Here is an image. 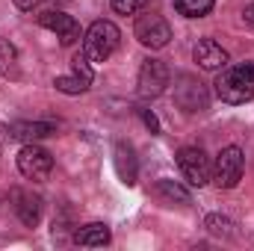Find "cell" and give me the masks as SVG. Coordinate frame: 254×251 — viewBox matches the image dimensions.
I'll return each instance as SVG.
<instances>
[{"mask_svg": "<svg viewBox=\"0 0 254 251\" xmlns=\"http://www.w3.org/2000/svg\"><path fill=\"white\" fill-rule=\"evenodd\" d=\"M216 95L225 104H246L254 98V63L225 65L216 77Z\"/></svg>", "mask_w": 254, "mask_h": 251, "instance_id": "cell-1", "label": "cell"}, {"mask_svg": "<svg viewBox=\"0 0 254 251\" xmlns=\"http://www.w3.org/2000/svg\"><path fill=\"white\" fill-rule=\"evenodd\" d=\"M119 42H122V33L113 21H95L83 36V54L92 63H107L119 51Z\"/></svg>", "mask_w": 254, "mask_h": 251, "instance_id": "cell-2", "label": "cell"}, {"mask_svg": "<svg viewBox=\"0 0 254 251\" xmlns=\"http://www.w3.org/2000/svg\"><path fill=\"white\" fill-rule=\"evenodd\" d=\"M243 172H246V154L237 145H228L219 151L213 163V184L219 189H234L243 181Z\"/></svg>", "mask_w": 254, "mask_h": 251, "instance_id": "cell-3", "label": "cell"}, {"mask_svg": "<svg viewBox=\"0 0 254 251\" xmlns=\"http://www.w3.org/2000/svg\"><path fill=\"white\" fill-rule=\"evenodd\" d=\"M175 157H178V169H181V175H184V181H187L190 187L201 189L213 181V166H210V160H207V154H204L201 148L187 145V148H181Z\"/></svg>", "mask_w": 254, "mask_h": 251, "instance_id": "cell-4", "label": "cell"}, {"mask_svg": "<svg viewBox=\"0 0 254 251\" xmlns=\"http://www.w3.org/2000/svg\"><path fill=\"white\" fill-rule=\"evenodd\" d=\"M18 172L27 178V181H48L51 172H54V157L51 151L39 148L36 142H27L21 151H18Z\"/></svg>", "mask_w": 254, "mask_h": 251, "instance_id": "cell-5", "label": "cell"}, {"mask_svg": "<svg viewBox=\"0 0 254 251\" xmlns=\"http://www.w3.org/2000/svg\"><path fill=\"white\" fill-rule=\"evenodd\" d=\"M133 36L139 39V45L151 48V51H160L172 42V27L163 15H139L136 18V27H133Z\"/></svg>", "mask_w": 254, "mask_h": 251, "instance_id": "cell-6", "label": "cell"}, {"mask_svg": "<svg viewBox=\"0 0 254 251\" xmlns=\"http://www.w3.org/2000/svg\"><path fill=\"white\" fill-rule=\"evenodd\" d=\"M172 80V71L163 60H145L139 68V95L142 98H160Z\"/></svg>", "mask_w": 254, "mask_h": 251, "instance_id": "cell-7", "label": "cell"}, {"mask_svg": "<svg viewBox=\"0 0 254 251\" xmlns=\"http://www.w3.org/2000/svg\"><path fill=\"white\" fill-rule=\"evenodd\" d=\"M175 104L184 113H201V110H207V89L195 77L181 74L175 83Z\"/></svg>", "mask_w": 254, "mask_h": 251, "instance_id": "cell-8", "label": "cell"}, {"mask_svg": "<svg viewBox=\"0 0 254 251\" xmlns=\"http://www.w3.org/2000/svg\"><path fill=\"white\" fill-rule=\"evenodd\" d=\"M39 24H42L45 30L57 33L60 45H65V48L80 39V24H77L71 15L60 12V9H45V12H39Z\"/></svg>", "mask_w": 254, "mask_h": 251, "instance_id": "cell-9", "label": "cell"}, {"mask_svg": "<svg viewBox=\"0 0 254 251\" xmlns=\"http://www.w3.org/2000/svg\"><path fill=\"white\" fill-rule=\"evenodd\" d=\"M192 60L201 65L204 71H222L231 57H228V51H225L219 42H213V39H201V42L192 48Z\"/></svg>", "mask_w": 254, "mask_h": 251, "instance_id": "cell-10", "label": "cell"}, {"mask_svg": "<svg viewBox=\"0 0 254 251\" xmlns=\"http://www.w3.org/2000/svg\"><path fill=\"white\" fill-rule=\"evenodd\" d=\"M12 204H15V213L18 219L27 225V228H36L39 219H42V198L27 192V189H12Z\"/></svg>", "mask_w": 254, "mask_h": 251, "instance_id": "cell-11", "label": "cell"}, {"mask_svg": "<svg viewBox=\"0 0 254 251\" xmlns=\"http://www.w3.org/2000/svg\"><path fill=\"white\" fill-rule=\"evenodd\" d=\"M6 130H9V139H18V142L27 145V142H39L45 136H54L57 125H51V122H15Z\"/></svg>", "mask_w": 254, "mask_h": 251, "instance_id": "cell-12", "label": "cell"}, {"mask_svg": "<svg viewBox=\"0 0 254 251\" xmlns=\"http://www.w3.org/2000/svg\"><path fill=\"white\" fill-rule=\"evenodd\" d=\"M113 163H116V172L122 178V184L133 187L136 184V175H139V166H136V154L127 142H116V151H113Z\"/></svg>", "mask_w": 254, "mask_h": 251, "instance_id": "cell-13", "label": "cell"}, {"mask_svg": "<svg viewBox=\"0 0 254 251\" xmlns=\"http://www.w3.org/2000/svg\"><path fill=\"white\" fill-rule=\"evenodd\" d=\"M110 240H113V234H110V228H107L104 222L83 225V228L74 234V243H77V246H86V249H101V246H107Z\"/></svg>", "mask_w": 254, "mask_h": 251, "instance_id": "cell-14", "label": "cell"}, {"mask_svg": "<svg viewBox=\"0 0 254 251\" xmlns=\"http://www.w3.org/2000/svg\"><path fill=\"white\" fill-rule=\"evenodd\" d=\"M154 195L157 198H163V201H169V204H190V192L181 187V184H175V181H160L157 187H154Z\"/></svg>", "mask_w": 254, "mask_h": 251, "instance_id": "cell-15", "label": "cell"}, {"mask_svg": "<svg viewBox=\"0 0 254 251\" xmlns=\"http://www.w3.org/2000/svg\"><path fill=\"white\" fill-rule=\"evenodd\" d=\"M204 228H207L213 237H222V240H234V237H237V225H234L228 216H219V213L207 216V219H204Z\"/></svg>", "mask_w": 254, "mask_h": 251, "instance_id": "cell-16", "label": "cell"}, {"mask_svg": "<svg viewBox=\"0 0 254 251\" xmlns=\"http://www.w3.org/2000/svg\"><path fill=\"white\" fill-rule=\"evenodd\" d=\"M0 71L6 77H12V80L21 74L18 71V51H15V45L9 39H0Z\"/></svg>", "mask_w": 254, "mask_h": 251, "instance_id": "cell-17", "label": "cell"}, {"mask_svg": "<svg viewBox=\"0 0 254 251\" xmlns=\"http://www.w3.org/2000/svg\"><path fill=\"white\" fill-rule=\"evenodd\" d=\"M216 0H175V9L184 15V18H204L210 15Z\"/></svg>", "mask_w": 254, "mask_h": 251, "instance_id": "cell-18", "label": "cell"}, {"mask_svg": "<svg viewBox=\"0 0 254 251\" xmlns=\"http://www.w3.org/2000/svg\"><path fill=\"white\" fill-rule=\"evenodd\" d=\"M54 86H57V92H63V95H83V92H89L92 83L74 74V77H57Z\"/></svg>", "mask_w": 254, "mask_h": 251, "instance_id": "cell-19", "label": "cell"}, {"mask_svg": "<svg viewBox=\"0 0 254 251\" xmlns=\"http://www.w3.org/2000/svg\"><path fill=\"white\" fill-rule=\"evenodd\" d=\"M110 3H113V9H116L119 15H136V12L148 9L151 0H110Z\"/></svg>", "mask_w": 254, "mask_h": 251, "instance_id": "cell-20", "label": "cell"}, {"mask_svg": "<svg viewBox=\"0 0 254 251\" xmlns=\"http://www.w3.org/2000/svg\"><path fill=\"white\" fill-rule=\"evenodd\" d=\"M71 68H74V74H77V77H83V80H89V83H92V60H89L83 51H80V54H74Z\"/></svg>", "mask_w": 254, "mask_h": 251, "instance_id": "cell-21", "label": "cell"}, {"mask_svg": "<svg viewBox=\"0 0 254 251\" xmlns=\"http://www.w3.org/2000/svg\"><path fill=\"white\" fill-rule=\"evenodd\" d=\"M139 116H142V122H145V127H148L151 133H160V122H157V116H154L151 110H139Z\"/></svg>", "mask_w": 254, "mask_h": 251, "instance_id": "cell-22", "label": "cell"}, {"mask_svg": "<svg viewBox=\"0 0 254 251\" xmlns=\"http://www.w3.org/2000/svg\"><path fill=\"white\" fill-rule=\"evenodd\" d=\"M15 6H18V9H24V12H30V9H36V6H39V0H15Z\"/></svg>", "mask_w": 254, "mask_h": 251, "instance_id": "cell-23", "label": "cell"}, {"mask_svg": "<svg viewBox=\"0 0 254 251\" xmlns=\"http://www.w3.org/2000/svg\"><path fill=\"white\" fill-rule=\"evenodd\" d=\"M243 18H246V24H249V27L254 30V6H249V9L243 12Z\"/></svg>", "mask_w": 254, "mask_h": 251, "instance_id": "cell-24", "label": "cell"}, {"mask_svg": "<svg viewBox=\"0 0 254 251\" xmlns=\"http://www.w3.org/2000/svg\"><path fill=\"white\" fill-rule=\"evenodd\" d=\"M57 3H65V0H57Z\"/></svg>", "mask_w": 254, "mask_h": 251, "instance_id": "cell-25", "label": "cell"}]
</instances>
